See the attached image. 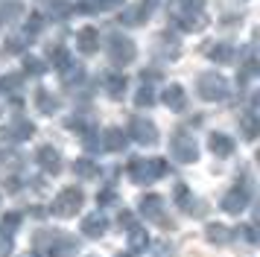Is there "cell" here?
Segmentation results:
<instances>
[{
    "mask_svg": "<svg viewBox=\"0 0 260 257\" xmlns=\"http://www.w3.org/2000/svg\"><path fill=\"white\" fill-rule=\"evenodd\" d=\"M164 103L170 111H184V105H187V93H184V88L181 85H170L164 91Z\"/></svg>",
    "mask_w": 260,
    "mask_h": 257,
    "instance_id": "obj_11",
    "label": "cell"
},
{
    "mask_svg": "<svg viewBox=\"0 0 260 257\" xmlns=\"http://www.w3.org/2000/svg\"><path fill=\"white\" fill-rule=\"evenodd\" d=\"M246 240L248 243H257V231H254V225H246Z\"/></svg>",
    "mask_w": 260,
    "mask_h": 257,
    "instance_id": "obj_34",
    "label": "cell"
},
{
    "mask_svg": "<svg viewBox=\"0 0 260 257\" xmlns=\"http://www.w3.org/2000/svg\"><path fill=\"white\" fill-rule=\"evenodd\" d=\"M82 76H85V73H82V68H79V65H71V61H68V65L61 68V79L68 82V85H73V82H79Z\"/></svg>",
    "mask_w": 260,
    "mask_h": 257,
    "instance_id": "obj_26",
    "label": "cell"
},
{
    "mask_svg": "<svg viewBox=\"0 0 260 257\" xmlns=\"http://www.w3.org/2000/svg\"><path fill=\"white\" fill-rule=\"evenodd\" d=\"M141 213L146 219H164V199L161 196H143L141 199Z\"/></svg>",
    "mask_w": 260,
    "mask_h": 257,
    "instance_id": "obj_12",
    "label": "cell"
},
{
    "mask_svg": "<svg viewBox=\"0 0 260 257\" xmlns=\"http://www.w3.org/2000/svg\"><path fill=\"white\" fill-rule=\"evenodd\" d=\"M82 202H85V193L79 187H64L59 196L53 199V213L56 216H76Z\"/></svg>",
    "mask_w": 260,
    "mask_h": 257,
    "instance_id": "obj_3",
    "label": "cell"
},
{
    "mask_svg": "<svg viewBox=\"0 0 260 257\" xmlns=\"http://www.w3.org/2000/svg\"><path fill=\"white\" fill-rule=\"evenodd\" d=\"M120 0H88V3H85V6H88V9H108V6H117Z\"/></svg>",
    "mask_w": 260,
    "mask_h": 257,
    "instance_id": "obj_31",
    "label": "cell"
},
{
    "mask_svg": "<svg viewBox=\"0 0 260 257\" xmlns=\"http://www.w3.org/2000/svg\"><path fill=\"white\" fill-rule=\"evenodd\" d=\"M129 135L138 140V143H143V146H152V143H158V128H155V123L143 120V117H135V120H132Z\"/></svg>",
    "mask_w": 260,
    "mask_h": 257,
    "instance_id": "obj_6",
    "label": "cell"
},
{
    "mask_svg": "<svg viewBox=\"0 0 260 257\" xmlns=\"http://www.w3.org/2000/svg\"><path fill=\"white\" fill-rule=\"evenodd\" d=\"M32 123L29 120H18V123H12V128H9V135H12L15 140H26V138H32Z\"/></svg>",
    "mask_w": 260,
    "mask_h": 257,
    "instance_id": "obj_22",
    "label": "cell"
},
{
    "mask_svg": "<svg viewBox=\"0 0 260 257\" xmlns=\"http://www.w3.org/2000/svg\"><path fill=\"white\" fill-rule=\"evenodd\" d=\"M240 126H243V135H246L248 140L257 138V114H254V111H248V114L240 120Z\"/></svg>",
    "mask_w": 260,
    "mask_h": 257,
    "instance_id": "obj_23",
    "label": "cell"
},
{
    "mask_svg": "<svg viewBox=\"0 0 260 257\" xmlns=\"http://www.w3.org/2000/svg\"><path fill=\"white\" fill-rule=\"evenodd\" d=\"M126 143H129V138L120 132V128H108L106 135H103V140H100V146L108 152H123L126 149Z\"/></svg>",
    "mask_w": 260,
    "mask_h": 257,
    "instance_id": "obj_13",
    "label": "cell"
},
{
    "mask_svg": "<svg viewBox=\"0 0 260 257\" xmlns=\"http://www.w3.org/2000/svg\"><path fill=\"white\" fill-rule=\"evenodd\" d=\"M149 12H152V0H141L138 6H129V9L123 12V23H143V18H149Z\"/></svg>",
    "mask_w": 260,
    "mask_h": 257,
    "instance_id": "obj_15",
    "label": "cell"
},
{
    "mask_svg": "<svg viewBox=\"0 0 260 257\" xmlns=\"http://www.w3.org/2000/svg\"><path fill=\"white\" fill-rule=\"evenodd\" d=\"M108 56H111V61L114 65H129L132 58H135V41L132 38H126V35H111L108 38Z\"/></svg>",
    "mask_w": 260,
    "mask_h": 257,
    "instance_id": "obj_5",
    "label": "cell"
},
{
    "mask_svg": "<svg viewBox=\"0 0 260 257\" xmlns=\"http://www.w3.org/2000/svg\"><path fill=\"white\" fill-rule=\"evenodd\" d=\"M106 228H108V219L103 213H91V216H85V222H82L85 237H103Z\"/></svg>",
    "mask_w": 260,
    "mask_h": 257,
    "instance_id": "obj_16",
    "label": "cell"
},
{
    "mask_svg": "<svg viewBox=\"0 0 260 257\" xmlns=\"http://www.w3.org/2000/svg\"><path fill=\"white\" fill-rule=\"evenodd\" d=\"M24 65H26V73H36V76H38V73H44V61H41V58H32V56H29Z\"/></svg>",
    "mask_w": 260,
    "mask_h": 257,
    "instance_id": "obj_30",
    "label": "cell"
},
{
    "mask_svg": "<svg viewBox=\"0 0 260 257\" xmlns=\"http://www.w3.org/2000/svg\"><path fill=\"white\" fill-rule=\"evenodd\" d=\"M96 199H100V202H111V199H114V190H103Z\"/></svg>",
    "mask_w": 260,
    "mask_h": 257,
    "instance_id": "obj_35",
    "label": "cell"
},
{
    "mask_svg": "<svg viewBox=\"0 0 260 257\" xmlns=\"http://www.w3.org/2000/svg\"><path fill=\"white\" fill-rule=\"evenodd\" d=\"M18 222H21V216H18V213H6V216H3V222H0V225H3V234H15Z\"/></svg>",
    "mask_w": 260,
    "mask_h": 257,
    "instance_id": "obj_28",
    "label": "cell"
},
{
    "mask_svg": "<svg viewBox=\"0 0 260 257\" xmlns=\"http://www.w3.org/2000/svg\"><path fill=\"white\" fill-rule=\"evenodd\" d=\"M196 88H199V97L202 100H208V103H219L228 97V79L219 76V73H202L199 82H196Z\"/></svg>",
    "mask_w": 260,
    "mask_h": 257,
    "instance_id": "obj_2",
    "label": "cell"
},
{
    "mask_svg": "<svg viewBox=\"0 0 260 257\" xmlns=\"http://www.w3.org/2000/svg\"><path fill=\"white\" fill-rule=\"evenodd\" d=\"M76 47L82 50L85 56L96 53V50H100V33H96L94 26H82V29H79V35H76Z\"/></svg>",
    "mask_w": 260,
    "mask_h": 257,
    "instance_id": "obj_9",
    "label": "cell"
},
{
    "mask_svg": "<svg viewBox=\"0 0 260 257\" xmlns=\"http://www.w3.org/2000/svg\"><path fill=\"white\" fill-rule=\"evenodd\" d=\"M211 152L216 155V158H228V155L234 152V140H231V135L213 132L211 135Z\"/></svg>",
    "mask_w": 260,
    "mask_h": 257,
    "instance_id": "obj_14",
    "label": "cell"
},
{
    "mask_svg": "<svg viewBox=\"0 0 260 257\" xmlns=\"http://www.w3.org/2000/svg\"><path fill=\"white\" fill-rule=\"evenodd\" d=\"M41 26H44L41 15H29V21H26V33H29V35H36V33H41Z\"/></svg>",
    "mask_w": 260,
    "mask_h": 257,
    "instance_id": "obj_29",
    "label": "cell"
},
{
    "mask_svg": "<svg viewBox=\"0 0 260 257\" xmlns=\"http://www.w3.org/2000/svg\"><path fill=\"white\" fill-rule=\"evenodd\" d=\"M248 205V184H234L228 193L222 196V210H228V213H240V210H246Z\"/></svg>",
    "mask_w": 260,
    "mask_h": 257,
    "instance_id": "obj_7",
    "label": "cell"
},
{
    "mask_svg": "<svg viewBox=\"0 0 260 257\" xmlns=\"http://www.w3.org/2000/svg\"><path fill=\"white\" fill-rule=\"evenodd\" d=\"M26 257H32V254H26Z\"/></svg>",
    "mask_w": 260,
    "mask_h": 257,
    "instance_id": "obj_38",
    "label": "cell"
},
{
    "mask_svg": "<svg viewBox=\"0 0 260 257\" xmlns=\"http://www.w3.org/2000/svg\"><path fill=\"white\" fill-rule=\"evenodd\" d=\"M76 251H79L76 240H71V237H61V234H53L50 248H47L50 257H76Z\"/></svg>",
    "mask_w": 260,
    "mask_h": 257,
    "instance_id": "obj_8",
    "label": "cell"
},
{
    "mask_svg": "<svg viewBox=\"0 0 260 257\" xmlns=\"http://www.w3.org/2000/svg\"><path fill=\"white\" fill-rule=\"evenodd\" d=\"M120 225H132V213H120Z\"/></svg>",
    "mask_w": 260,
    "mask_h": 257,
    "instance_id": "obj_36",
    "label": "cell"
},
{
    "mask_svg": "<svg viewBox=\"0 0 260 257\" xmlns=\"http://www.w3.org/2000/svg\"><path fill=\"white\" fill-rule=\"evenodd\" d=\"M178 6H184V12H202V6H205V0H176Z\"/></svg>",
    "mask_w": 260,
    "mask_h": 257,
    "instance_id": "obj_32",
    "label": "cell"
},
{
    "mask_svg": "<svg viewBox=\"0 0 260 257\" xmlns=\"http://www.w3.org/2000/svg\"><path fill=\"white\" fill-rule=\"evenodd\" d=\"M36 103H38V111H44V114H53V111L59 108V100H56V97H50L47 91H38L36 93Z\"/></svg>",
    "mask_w": 260,
    "mask_h": 257,
    "instance_id": "obj_21",
    "label": "cell"
},
{
    "mask_svg": "<svg viewBox=\"0 0 260 257\" xmlns=\"http://www.w3.org/2000/svg\"><path fill=\"white\" fill-rule=\"evenodd\" d=\"M152 257H170V245L158 243V245H155V251H152Z\"/></svg>",
    "mask_w": 260,
    "mask_h": 257,
    "instance_id": "obj_33",
    "label": "cell"
},
{
    "mask_svg": "<svg viewBox=\"0 0 260 257\" xmlns=\"http://www.w3.org/2000/svg\"><path fill=\"white\" fill-rule=\"evenodd\" d=\"M176 21H178L181 29H202V26L208 23L205 18H202V12H178Z\"/></svg>",
    "mask_w": 260,
    "mask_h": 257,
    "instance_id": "obj_17",
    "label": "cell"
},
{
    "mask_svg": "<svg viewBox=\"0 0 260 257\" xmlns=\"http://www.w3.org/2000/svg\"><path fill=\"white\" fill-rule=\"evenodd\" d=\"M205 237H208V240H211V243H228V240H231V228H228V225H219V222H216V225H208V231H205Z\"/></svg>",
    "mask_w": 260,
    "mask_h": 257,
    "instance_id": "obj_19",
    "label": "cell"
},
{
    "mask_svg": "<svg viewBox=\"0 0 260 257\" xmlns=\"http://www.w3.org/2000/svg\"><path fill=\"white\" fill-rule=\"evenodd\" d=\"M211 58L219 61V65H228V61L234 58V50H231L228 44H216V47H211Z\"/></svg>",
    "mask_w": 260,
    "mask_h": 257,
    "instance_id": "obj_24",
    "label": "cell"
},
{
    "mask_svg": "<svg viewBox=\"0 0 260 257\" xmlns=\"http://www.w3.org/2000/svg\"><path fill=\"white\" fill-rule=\"evenodd\" d=\"M38 167H41L47 175H56L61 170L59 152L53 149V146H41V149H38Z\"/></svg>",
    "mask_w": 260,
    "mask_h": 257,
    "instance_id": "obj_10",
    "label": "cell"
},
{
    "mask_svg": "<svg viewBox=\"0 0 260 257\" xmlns=\"http://www.w3.org/2000/svg\"><path fill=\"white\" fill-rule=\"evenodd\" d=\"M167 173V164L161 158H135L129 164V175L135 184H152L155 178Z\"/></svg>",
    "mask_w": 260,
    "mask_h": 257,
    "instance_id": "obj_1",
    "label": "cell"
},
{
    "mask_svg": "<svg viewBox=\"0 0 260 257\" xmlns=\"http://www.w3.org/2000/svg\"><path fill=\"white\" fill-rule=\"evenodd\" d=\"M106 88H108V97H111V100H120V97L126 93V76L111 73V76L106 79Z\"/></svg>",
    "mask_w": 260,
    "mask_h": 257,
    "instance_id": "obj_18",
    "label": "cell"
},
{
    "mask_svg": "<svg viewBox=\"0 0 260 257\" xmlns=\"http://www.w3.org/2000/svg\"><path fill=\"white\" fill-rule=\"evenodd\" d=\"M120 257H135V254H120Z\"/></svg>",
    "mask_w": 260,
    "mask_h": 257,
    "instance_id": "obj_37",
    "label": "cell"
},
{
    "mask_svg": "<svg viewBox=\"0 0 260 257\" xmlns=\"http://www.w3.org/2000/svg\"><path fill=\"white\" fill-rule=\"evenodd\" d=\"M135 103H138V108H143V105L149 108V105L155 103V91L149 88V85H146V82H143V88L138 91V97H135Z\"/></svg>",
    "mask_w": 260,
    "mask_h": 257,
    "instance_id": "obj_27",
    "label": "cell"
},
{
    "mask_svg": "<svg viewBox=\"0 0 260 257\" xmlns=\"http://www.w3.org/2000/svg\"><path fill=\"white\" fill-rule=\"evenodd\" d=\"M129 245H132V251H143L149 245L146 228H129Z\"/></svg>",
    "mask_w": 260,
    "mask_h": 257,
    "instance_id": "obj_20",
    "label": "cell"
},
{
    "mask_svg": "<svg viewBox=\"0 0 260 257\" xmlns=\"http://www.w3.org/2000/svg\"><path fill=\"white\" fill-rule=\"evenodd\" d=\"M73 170H76V175H79V178H94V175H96L94 161H88V158H79V161L73 164Z\"/></svg>",
    "mask_w": 260,
    "mask_h": 257,
    "instance_id": "obj_25",
    "label": "cell"
},
{
    "mask_svg": "<svg viewBox=\"0 0 260 257\" xmlns=\"http://www.w3.org/2000/svg\"><path fill=\"white\" fill-rule=\"evenodd\" d=\"M170 155H173L178 164H193L196 161V158H199V146H196L193 135L176 132V135L170 138Z\"/></svg>",
    "mask_w": 260,
    "mask_h": 257,
    "instance_id": "obj_4",
    "label": "cell"
}]
</instances>
